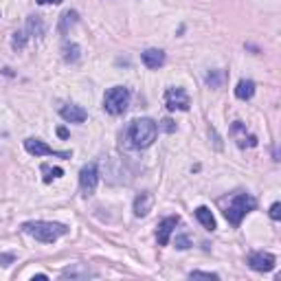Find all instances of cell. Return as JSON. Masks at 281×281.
<instances>
[{
  "instance_id": "cell-1",
  "label": "cell",
  "mask_w": 281,
  "mask_h": 281,
  "mask_svg": "<svg viewBox=\"0 0 281 281\" xmlns=\"http://www.w3.org/2000/svg\"><path fill=\"white\" fill-rule=\"evenodd\" d=\"M22 231L31 238H36L38 241H44V244H53L62 238V235L68 233V226L60 224V222H44V220H36V222H24Z\"/></svg>"
},
{
  "instance_id": "cell-2",
  "label": "cell",
  "mask_w": 281,
  "mask_h": 281,
  "mask_svg": "<svg viewBox=\"0 0 281 281\" xmlns=\"http://www.w3.org/2000/svg\"><path fill=\"white\" fill-rule=\"evenodd\" d=\"M156 134H159V125L152 119H136L127 127V141H130V145L134 150L150 147L156 141Z\"/></svg>"
},
{
  "instance_id": "cell-3",
  "label": "cell",
  "mask_w": 281,
  "mask_h": 281,
  "mask_svg": "<svg viewBox=\"0 0 281 281\" xmlns=\"http://www.w3.org/2000/svg\"><path fill=\"white\" fill-rule=\"evenodd\" d=\"M255 206H257V200H255L253 196H248V194H238V196H233V200H231L229 206H226L224 218L229 220L233 226H240L241 220H244V215L250 213Z\"/></svg>"
},
{
  "instance_id": "cell-4",
  "label": "cell",
  "mask_w": 281,
  "mask_h": 281,
  "mask_svg": "<svg viewBox=\"0 0 281 281\" xmlns=\"http://www.w3.org/2000/svg\"><path fill=\"white\" fill-rule=\"evenodd\" d=\"M127 106H130V90L127 88L115 86L110 90H106V95H103V108H106L108 115L119 117L127 110Z\"/></svg>"
},
{
  "instance_id": "cell-5",
  "label": "cell",
  "mask_w": 281,
  "mask_h": 281,
  "mask_svg": "<svg viewBox=\"0 0 281 281\" xmlns=\"http://www.w3.org/2000/svg\"><path fill=\"white\" fill-rule=\"evenodd\" d=\"M97 182H99V167L97 162H88V165L81 167L80 171V189H81V196H92L97 189Z\"/></svg>"
},
{
  "instance_id": "cell-6",
  "label": "cell",
  "mask_w": 281,
  "mask_h": 281,
  "mask_svg": "<svg viewBox=\"0 0 281 281\" xmlns=\"http://www.w3.org/2000/svg\"><path fill=\"white\" fill-rule=\"evenodd\" d=\"M165 106H167V110H171V112L174 110L187 112L191 108V99H189L185 88L171 86V88H167V92H165Z\"/></svg>"
},
{
  "instance_id": "cell-7",
  "label": "cell",
  "mask_w": 281,
  "mask_h": 281,
  "mask_svg": "<svg viewBox=\"0 0 281 281\" xmlns=\"http://www.w3.org/2000/svg\"><path fill=\"white\" fill-rule=\"evenodd\" d=\"M24 150L33 156H57V159H71V152H57L53 147H48L40 139H27L24 141Z\"/></svg>"
},
{
  "instance_id": "cell-8",
  "label": "cell",
  "mask_w": 281,
  "mask_h": 281,
  "mask_svg": "<svg viewBox=\"0 0 281 281\" xmlns=\"http://www.w3.org/2000/svg\"><path fill=\"white\" fill-rule=\"evenodd\" d=\"M231 139L238 143V147H241V150L257 145V136L250 134L241 121H233V125H231Z\"/></svg>"
},
{
  "instance_id": "cell-9",
  "label": "cell",
  "mask_w": 281,
  "mask_h": 281,
  "mask_svg": "<svg viewBox=\"0 0 281 281\" xmlns=\"http://www.w3.org/2000/svg\"><path fill=\"white\" fill-rule=\"evenodd\" d=\"M246 261H248V266L253 270H257V273H268V270H273L275 264H277L275 255L264 253V250H259V253H250Z\"/></svg>"
},
{
  "instance_id": "cell-10",
  "label": "cell",
  "mask_w": 281,
  "mask_h": 281,
  "mask_svg": "<svg viewBox=\"0 0 281 281\" xmlns=\"http://www.w3.org/2000/svg\"><path fill=\"white\" fill-rule=\"evenodd\" d=\"M178 222L180 218L178 215H171V218H165L159 224V231H156V240H159V244L161 246H167L169 244V238H171V233H174V229L178 226Z\"/></svg>"
},
{
  "instance_id": "cell-11",
  "label": "cell",
  "mask_w": 281,
  "mask_h": 281,
  "mask_svg": "<svg viewBox=\"0 0 281 281\" xmlns=\"http://www.w3.org/2000/svg\"><path fill=\"white\" fill-rule=\"evenodd\" d=\"M62 119L68 121V123H83L88 119V112L83 110L81 106H75V103H71V106H64L60 110Z\"/></svg>"
},
{
  "instance_id": "cell-12",
  "label": "cell",
  "mask_w": 281,
  "mask_h": 281,
  "mask_svg": "<svg viewBox=\"0 0 281 281\" xmlns=\"http://www.w3.org/2000/svg\"><path fill=\"white\" fill-rule=\"evenodd\" d=\"M141 60L147 68L156 71V68H161L162 64H165V53H162L161 48H147V51L141 53Z\"/></svg>"
},
{
  "instance_id": "cell-13",
  "label": "cell",
  "mask_w": 281,
  "mask_h": 281,
  "mask_svg": "<svg viewBox=\"0 0 281 281\" xmlns=\"http://www.w3.org/2000/svg\"><path fill=\"white\" fill-rule=\"evenodd\" d=\"M95 270H90L88 266L83 264H73V266H66V268L62 270V277L64 279H88V277H95Z\"/></svg>"
},
{
  "instance_id": "cell-14",
  "label": "cell",
  "mask_w": 281,
  "mask_h": 281,
  "mask_svg": "<svg viewBox=\"0 0 281 281\" xmlns=\"http://www.w3.org/2000/svg\"><path fill=\"white\" fill-rule=\"evenodd\" d=\"M152 204H154L152 194H139L134 198V215L136 218H145V215L152 211Z\"/></svg>"
},
{
  "instance_id": "cell-15",
  "label": "cell",
  "mask_w": 281,
  "mask_h": 281,
  "mask_svg": "<svg viewBox=\"0 0 281 281\" xmlns=\"http://www.w3.org/2000/svg\"><path fill=\"white\" fill-rule=\"evenodd\" d=\"M44 33H46V24L40 16H29L27 20V36L36 38V40H42Z\"/></svg>"
},
{
  "instance_id": "cell-16",
  "label": "cell",
  "mask_w": 281,
  "mask_h": 281,
  "mask_svg": "<svg viewBox=\"0 0 281 281\" xmlns=\"http://www.w3.org/2000/svg\"><path fill=\"white\" fill-rule=\"evenodd\" d=\"M196 218H198V222L206 231H215V218H213V213H211V209L198 206V209H196Z\"/></svg>"
},
{
  "instance_id": "cell-17",
  "label": "cell",
  "mask_w": 281,
  "mask_h": 281,
  "mask_svg": "<svg viewBox=\"0 0 281 281\" xmlns=\"http://www.w3.org/2000/svg\"><path fill=\"white\" fill-rule=\"evenodd\" d=\"M253 95H255V81H250V80H241L238 83V88H235V97L241 101L250 99Z\"/></svg>"
},
{
  "instance_id": "cell-18",
  "label": "cell",
  "mask_w": 281,
  "mask_h": 281,
  "mask_svg": "<svg viewBox=\"0 0 281 281\" xmlns=\"http://www.w3.org/2000/svg\"><path fill=\"white\" fill-rule=\"evenodd\" d=\"M77 20H80V13H77V11H73V9H71V11H64L62 18H60V27H57V31L68 33V29L75 27Z\"/></svg>"
},
{
  "instance_id": "cell-19",
  "label": "cell",
  "mask_w": 281,
  "mask_h": 281,
  "mask_svg": "<svg viewBox=\"0 0 281 281\" xmlns=\"http://www.w3.org/2000/svg\"><path fill=\"white\" fill-rule=\"evenodd\" d=\"M62 53H64V60H66L68 64H73V62H77L80 60V46H77V44H64L62 46Z\"/></svg>"
},
{
  "instance_id": "cell-20",
  "label": "cell",
  "mask_w": 281,
  "mask_h": 281,
  "mask_svg": "<svg viewBox=\"0 0 281 281\" xmlns=\"http://www.w3.org/2000/svg\"><path fill=\"white\" fill-rule=\"evenodd\" d=\"M42 174H46V176H44V182H51L53 178H62V176H64V169H62V167L42 165Z\"/></svg>"
},
{
  "instance_id": "cell-21",
  "label": "cell",
  "mask_w": 281,
  "mask_h": 281,
  "mask_svg": "<svg viewBox=\"0 0 281 281\" xmlns=\"http://www.w3.org/2000/svg\"><path fill=\"white\" fill-rule=\"evenodd\" d=\"M27 31H16L13 33V38H11V46H13V51H22L24 46H27Z\"/></svg>"
},
{
  "instance_id": "cell-22",
  "label": "cell",
  "mask_w": 281,
  "mask_h": 281,
  "mask_svg": "<svg viewBox=\"0 0 281 281\" xmlns=\"http://www.w3.org/2000/svg\"><path fill=\"white\" fill-rule=\"evenodd\" d=\"M222 81H224V73L222 71H211L206 75V86H211V88H220Z\"/></svg>"
},
{
  "instance_id": "cell-23",
  "label": "cell",
  "mask_w": 281,
  "mask_h": 281,
  "mask_svg": "<svg viewBox=\"0 0 281 281\" xmlns=\"http://www.w3.org/2000/svg\"><path fill=\"white\" fill-rule=\"evenodd\" d=\"M191 246V240H189V235H176V248H180V250H187Z\"/></svg>"
},
{
  "instance_id": "cell-24",
  "label": "cell",
  "mask_w": 281,
  "mask_h": 281,
  "mask_svg": "<svg viewBox=\"0 0 281 281\" xmlns=\"http://www.w3.org/2000/svg\"><path fill=\"white\" fill-rule=\"evenodd\" d=\"M191 279H218V275L215 273H202V270H194V273H189Z\"/></svg>"
},
{
  "instance_id": "cell-25",
  "label": "cell",
  "mask_w": 281,
  "mask_h": 281,
  "mask_svg": "<svg viewBox=\"0 0 281 281\" xmlns=\"http://www.w3.org/2000/svg\"><path fill=\"white\" fill-rule=\"evenodd\" d=\"M13 261H16V255H13V253H0V266H2V268L11 266Z\"/></svg>"
},
{
  "instance_id": "cell-26",
  "label": "cell",
  "mask_w": 281,
  "mask_h": 281,
  "mask_svg": "<svg viewBox=\"0 0 281 281\" xmlns=\"http://www.w3.org/2000/svg\"><path fill=\"white\" fill-rule=\"evenodd\" d=\"M270 218H273L275 222H279V218H281V204L279 202H275V204L270 206Z\"/></svg>"
},
{
  "instance_id": "cell-27",
  "label": "cell",
  "mask_w": 281,
  "mask_h": 281,
  "mask_svg": "<svg viewBox=\"0 0 281 281\" xmlns=\"http://www.w3.org/2000/svg\"><path fill=\"white\" fill-rule=\"evenodd\" d=\"M161 127H162L165 132H174V130H176V125H174V121H171V119H165V121L161 123Z\"/></svg>"
},
{
  "instance_id": "cell-28",
  "label": "cell",
  "mask_w": 281,
  "mask_h": 281,
  "mask_svg": "<svg viewBox=\"0 0 281 281\" xmlns=\"http://www.w3.org/2000/svg\"><path fill=\"white\" fill-rule=\"evenodd\" d=\"M57 136H60V139H68V130L66 127H57Z\"/></svg>"
},
{
  "instance_id": "cell-29",
  "label": "cell",
  "mask_w": 281,
  "mask_h": 281,
  "mask_svg": "<svg viewBox=\"0 0 281 281\" xmlns=\"http://www.w3.org/2000/svg\"><path fill=\"white\" fill-rule=\"evenodd\" d=\"M40 4H51V2H62V0H38Z\"/></svg>"
},
{
  "instance_id": "cell-30",
  "label": "cell",
  "mask_w": 281,
  "mask_h": 281,
  "mask_svg": "<svg viewBox=\"0 0 281 281\" xmlns=\"http://www.w3.org/2000/svg\"><path fill=\"white\" fill-rule=\"evenodd\" d=\"M36 279H40V281H46L48 277H46V275H33V281H36Z\"/></svg>"
}]
</instances>
